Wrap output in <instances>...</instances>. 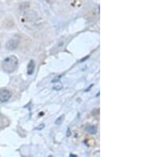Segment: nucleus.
Here are the masks:
<instances>
[{
	"label": "nucleus",
	"mask_w": 143,
	"mask_h": 157,
	"mask_svg": "<svg viewBox=\"0 0 143 157\" xmlns=\"http://www.w3.org/2000/svg\"><path fill=\"white\" fill-rule=\"evenodd\" d=\"M18 64V58L16 57L15 56H8V57L6 58L2 61V67L4 71H6L7 73H12L17 68Z\"/></svg>",
	"instance_id": "f257e3e1"
},
{
	"label": "nucleus",
	"mask_w": 143,
	"mask_h": 157,
	"mask_svg": "<svg viewBox=\"0 0 143 157\" xmlns=\"http://www.w3.org/2000/svg\"><path fill=\"white\" fill-rule=\"evenodd\" d=\"M12 93L7 89L0 90V102H6L11 98Z\"/></svg>",
	"instance_id": "f03ea898"
},
{
	"label": "nucleus",
	"mask_w": 143,
	"mask_h": 157,
	"mask_svg": "<svg viewBox=\"0 0 143 157\" xmlns=\"http://www.w3.org/2000/svg\"><path fill=\"white\" fill-rule=\"evenodd\" d=\"M18 46V41L14 40V39H11L7 41V44H6V47H7V49L9 50H14V49H17Z\"/></svg>",
	"instance_id": "7ed1b4c3"
},
{
	"label": "nucleus",
	"mask_w": 143,
	"mask_h": 157,
	"mask_svg": "<svg viewBox=\"0 0 143 157\" xmlns=\"http://www.w3.org/2000/svg\"><path fill=\"white\" fill-rule=\"evenodd\" d=\"M34 68H35V63L33 60H31L27 65V74L29 75H31L34 73Z\"/></svg>",
	"instance_id": "20e7f679"
},
{
	"label": "nucleus",
	"mask_w": 143,
	"mask_h": 157,
	"mask_svg": "<svg viewBox=\"0 0 143 157\" xmlns=\"http://www.w3.org/2000/svg\"><path fill=\"white\" fill-rule=\"evenodd\" d=\"M86 131L91 134H96L97 133V128L95 125H88L86 127Z\"/></svg>",
	"instance_id": "39448f33"
},
{
	"label": "nucleus",
	"mask_w": 143,
	"mask_h": 157,
	"mask_svg": "<svg viewBox=\"0 0 143 157\" xmlns=\"http://www.w3.org/2000/svg\"><path fill=\"white\" fill-rule=\"evenodd\" d=\"M64 117H65V115H62V116H61V117H59L58 119H57L56 121V122H55V123H56V125H60V124H61L63 121H64Z\"/></svg>",
	"instance_id": "423d86ee"
},
{
	"label": "nucleus",
	"mask_w": 143,
	"mask_h": 157,
	"mask_svg": "<svg viewBox=\"0 0 143 157\" xmlns=\"http://www.w3.org/2000/svg\"><path fill=\"white\" fill-rule=\"evenodd\" d=\"M70 129H69V128H68V133H67V137H69V135H70Z\"/></svg>",
	"instance_id": "0eeeda50"
},
{
	"label": "nucleus",
	"mask_w": 143,
	"mask_h": 157,
	"mask_svg": "<svg viewBox=\"0 0 143 157\" xmlns=\"http://www.w3.org/2000/svg\"><path fill=\"white\" fill-rule=\"evenodd\" d=\"M70 156H73V157H76V156H77V155H73V154H71V155H70Z\"/></svg>",
	"instance_id": "6e6552de"
}]
</instances>
